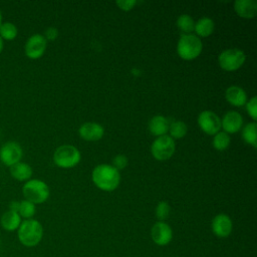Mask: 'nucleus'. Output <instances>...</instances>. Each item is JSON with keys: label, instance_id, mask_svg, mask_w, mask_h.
Segmentation results:
<instances>
[{"label": "nucleus", "instance_id": "obj_17", "mask_svg": "<svg viewBox=\"0 0 257 257\" xmlns=\"http://www.w3.org/2000/svg\"><path fill=\"white\" fill-rule=\"evenodd\" d=\"M21 217L19 216V214L17 212L8 210L6 211L0 219V224L1 227L9 232L15 231L19 228L20 224H21Z\"/></svg>", "mask_w": 257, "mask_h": 257}, {"label": "nucleus", "instance_id": "obj_16", "mask_svg": "<svg viewBox=\"0 0 257 257\" xmlns=\"http://www.w3.org/2000/svg\"><path fill=\"white\" fill-rule=\"evenodd\" d=\"M226 99L235 106H242L247 101V95L243 88L237 85L229 86L225 92Z\"/></svg>", "mask_w": 257, "mask_h": 257}, {"label": "nucleus", "instance_id": "obj_11", "mask_svg": "<svg viewBox=\"0 0 257 257\" xmlns=\"http://www.w3.org/2000/svg\"><path fill=\"white\" fill-rule=\"evenodd\" d=\"M151 237L157 245L166 246L173 239V230L167 223L158 221L151 229Z\"/></svg>", "mask_w": 257, "mask_h": 257}, {"label": "nucleus", "instance_id": "obj_6", "mask_svg": "<svg viewBox=\"0 0 257 257\" xmlns=\"http://www.w3.org/2000/svg\"><path fill=\"white\" fill-rule=\"evenodd\" d=\"M245 53L238 48H230L222 51L218 57L220 66L226 71H234L245 62Z\"/></svg>", "mask_w": 257, "mask_h": 257}, {"label": "nucleus", "instance_id": "obj_9", "mask_svg": "<svg viewBox=\"0 0 257 257\" xmlns=\"http://www.w3.org/2000/svg\"><path fill=\"white\" fill-rule=\"evenodd\" d=\"M198 124L204 133L214 136L221 128V119L215 112L204 110L198 116Z\"/></svg>", "mask_w": 257, "mask_h": 257}, {"label": "nucleus", "instance_id": "obj_24", "mask_svg": "<svg viewBox=\"0 0 257 257\" xmlns=\"http://www.w3.org/2000/svg\"><path fill=\"white\" fill-rule=\"evenodd\" d=\"M171 138L174 139H182L187 134V124L181 120H176L172 122L169 126Z\"/></svg>", "mask_w": 257, "mask_h": 257}, {"label": "nucleus", "instance_id": "obj_14", "mask_svg": "<svg viewBox=\"0 0 257 257\" xmlns=\"http://www.w3.org/2000/svg\"><path fill=\"white\" fill-rule=\"evenodd\" d=\"M79 136L85 141H97L103 136V127L96 122H85L79 127Z\"/></svg>", "mask_w": 257, "mask_h": 257}, {"label": "nucleus", "instance_id": "obj_8", "mask_svg": "<svg viewBox=\"0 0 257 257\" xmlns=\"http://www.w3.org/2000/svg\"><path fill=\"white\" fill-rule=\"evenodd\" d=\"M22 148L21 146L13 141L5 143L0 149V160L2 163L8 167L20 162L22 158Z\"/></svg>", "mask_w": 257, "mask_h": 257}, {"label": "nucleus", "instance_id": "obj_15", "mask_svg": "<svg viewBox=\"0 0 257 257\" xmlns=\"http://www.w3.org/2000/svg\"><path fill=\"white\" fill-rule=\"evenodd\" d=\"M236 13L243 18H253L257 12V2L255 0H237L234 3Z\"/></svg>", "mask_w": 257, "mask_h": 257}, {"label": "nucleus", "instance_id": "obj_18", "mask_svg": "<svg viewBox=\"0 0 257 257\" xmlns=\"http://www.w3.org/2000/svg\"><path fill=\"white\" fill-rule=\"evenodd\" d=\"M169 126L170 123L168 119L163 115H155L149 122V130L151 134L157 137L165 136V134L169 131Z\"/></svg>", "mask_w": 257, "mask_h": 257}, {"label": "nucleus", "instance_id": "obj_28", "mask_svg": "<svg viewBox=\"0 0 257 257\" xmlns=\"http://www.w3.org/2000/svg\"><path fill=\"white\" fill-rule=\"evenodd\" d=\"M247 111L249 115L253 118V120H256L257 118V98L256 96H253L246 104Z\"/></svg>", "mask_w": 257, "mask_h": 257}, {"label": "nucleus", "instance_id": "obj_32", "mask_svg": "<svg viewBox=\"0 0 257 257\" xmlns=\"http://www.w3.org/2000/svg\"><path fill=\"white\" fill-rule=\"evenodd\" d=\"M19 204H20V202H18V201H12V202H10V204H9V210L18 213Z\"/></svg>", "mask_w": 257, "mask_h": 257}, {"label": "nucleus", "instance_id": "obj_19", "mask_svg": "<svg viewBox=\"0 0 257 257\" xmlns=\"http://www.w3.org/2000/svg\"><path fill=\"white\" fill-rule=\"evenodd\" d=\"M11 176L18 181L29 180L32 176V168L23 162H18L10 167Z\"/></svg>", "mask_w": 257, "mask_h": 257}, {"label": "nucleus", "instance_id": "obj_34", "mask_svg": "<svg viewBox=\"0 0 257 257\" xmlns=\"http://www.w3.org/2000/svg\"><path fill=\"white\" fill-rule=\"evenodd\" d=\"M2 24V13H1V10H0V25Z\"/></svg>", "mask_w": 257, "mask_h": 257}, {"label": "nucleus", "instance_id": "obj_7", "mask_svg": "<svg viewBox=\"0 0 257 257\" xmlns=\"http://www.w3.org/2000/svg\"><path fill=\"white\" fill-rule=\"evenodd\" d=\"M175 149V141L171 137L165 135L157 138L154 141L151 147V152L156 160L166 161L173 156Z\"/></svg>", "mask_w": 257, "mask_h": 257}, {"label": "nucleus", "instance_id": "obj_25", "mask_svg": "<svg viewBox=\"0 0 257 257\" xmlns=\"http://www.w3.org/2000/svg\"><path fill=\"white\" fill-rule=\"evenodd\" d=\"M35 212H36V209H35V205L33 203H31L27 200L20 201L19 210H18V214L20 217L24 218L25 220L32 219Z\"/></svg>", "mask_w": 257, "mask_h": 257}, {"label": "nucleus", "instance_id": "obj_30", "mask_svg": "<svg viewBox=\"0 0 257 257\" xmlns=\"http://www.w3.org/2000/svg\"><path fill=\"white\" fill-rule=\"evenodd\" d=\"M137 1H134V0H118L116 1V5L121 9V10H124V11H128L131 10L135 5H136Z\"/></svg>", "mask_w": 257, "mask_h": 257}, {"label": "nucleus", "instance_id": "obj_13", "mask_svg": "<svg viewBox=\"0 0 257 257\" xmlns=\"http://www.w3.org/2000/svg\"><path fill=\"white\" fill-rule=\"evenodd\" d=\"M243 124L242 115L234 110H230L226 112L221 119V126L224 128L225 133H237L241 130Z\"/></svg>", "mask_w": 257, "mask_h": 257}, {"label": "nucleus", "instance_id": "obj_27", "mask_svg": "<svg viewBox=\"0 0 257 257\" xmlns=\"http://www.w3.org/2000/svg\"><path fill=\"white\" fill-rule=\"evenodd\" d=\"M170 211H171V208L167 202L165 201L160 202L156 208V216L158 220L161 222H164V220H166L169 217Z\"/></svg>", "mask_w": 257, "mask_h": 257}, {"label": "nucleus", "instance_id": "obj_2", "mask_svg": "<svg viewBox=\"0 0 257 257\" xmlns=\"http://www.w3.org/2000/svg\"><path fill=\"white\" fill-rule=\"evenodd\" d=\"M18 240L25 247L38 245L43 236V228L40 222L35 219H27L21 222L17 229Z\"/></svg>", "mask_w": 257, "mask_h": 257}, {"label": "nucleus", "instance_id": "obj_33", "mask_svg": "<svg viewBox=\"0 0 257 257\" xmlns=\"http://www.w3.org/2000/svg\"><path fill=\"white\" fill-rule=\"evenodd\" d=\"M3 46H4V42H3V39H2L1 36H0V53H1V51L3 50Z\"/></svg>", "mask_w": 257, "mask_h": 257}, {"label": "nucleus", "instance_id": "obj_4", "mask_svg": "<svg viewBox=\"0 0 257 257\" xmlns=\"http://www.w3.org/2000/svg\"><path fill=\"white\" fill-rule=\"evenodd\" d=\"M25 200L35 204H41L45 202L49 197L48 186L40 180L33 179L27 181L22 188Z\"/></svg>", "mask_w": 257, "mask_h": 257}, {"label": "nucleus", "instance_id": "obj_26", "mask_svg": "<svg viewBox=\"0 0 257 257\" xmlns=\"http://www.w3.org/2000/svg\"><path fill=\"white\" fill-rule=\"evenodd\" d=\"M229 145H230V137L228 136L227 133L221 132L214 135L213 147L217 151H224L229 147Z\"/></svg>", "mask_w": 257, "mask_h": 257}, {"label": "nucleus", "instance_id": "obj_23", "mask_svg": "<svg viewBox=\"0 0 257 257\" xmlns=\"http://www.w3.org/2000/svg\"><path fill=\"white\" fill-rule=\"evenodd\" d=\"M17 27L11 22H2L0 25V36L5 40H13L17 36Z\"/></svg>", "mask_w": 257, "mask_h": 257}, {"label": "nucleus", "instance_id": "obj_31", "mask_svg": "<svg viewBox=\"0 0 257 257\" xmlns=\"http://www.w3.org/2000/svg\"><path fill=\"white\" fill-rule=\"evenodd\" d=\"M57 34H58L57 29H55L54 27H49V28H47V29L45 30L43 36H44V38L46 39V41H47V40L52 41V40H54V39L57 37Z\"/></svg>", "mask_w": 257, "mask_h": 257}, {"label": "nucleus", "instance_id": "obj_3", "mask_svg": "<svg viewBox=\"0 0 257 257\" xmlns=\"http://www.w3.org/2000/svg\"><path fill=\"white\" fill-rule=\"evenodd\" d=\"M202 41L193 34H183L178 42L177 51L181 58L185 60L195 59L202 52Z\"/></svg>", "mask_w": 257, "mask_h": 257}, {"label": "nucleus", "instance_id": "obj_12", "mask_svg": "<svg viewBox=\"0 0 257 257\" xmlns=\"http://www.w3.org/2000/svg\"><path fill=\"white\" fill-rule=\"evenodd\" d=\"M233 229V223L226 214H218L212 220V231L219 238H227Z\"/></svg>", "mask_w": 257, "mask_h": 257}, {"label": "nucleus", "instance_id": "obj_5", "mask_svg": "<svg viewBox=\"0 0 257 257\" xmlns=\"http://www.w3.org/2000/svg\"><path fill=\"white\" fill-rule=\"evenodd\" d=\"M79 151L70 145H63L58 147L53 154V161L56 166L64 169L76 166L80 161Z\"/></svg>", "mask_w": 257, "mask_h": 257}, {"label": "nucleus", "instance_id": "obj_10", "mask_svg": "<svg viewBox=\"0 0 257 257\" xmlns=\"http://www.w3.org/2000/svg\"><path fill=\"white\" fill-rule=\"evenodd\" d=\"M46 39L41 34L31 35L24 46V51L27 57L31 59H37L43 55L46 49Z\"/></svg>", "mask_w": 257, "mask_h": 257}, {"label": "nucleus", "instance_id": "obj_21", "mask_svg": "<svg viewBox=\"0 0 257 257\" xmlns=\"http://www.w3.org/2000/svg\"><path fill=\"white\" fill-rule=\"evenodd\" d=\"M256 128H257V125H256V122H250L248 124L245 125V127L242 130V138L243 140L253 146L254 148L257 147V141H256Z\"/></svg>", "mask_w": 257, "mask_h": 257}, {"label": "nucleus", "instance_id": "obj_20", "mask_svg": "<svg viewBox=\"0 0 257 257\" xmlns=\"http://www.w3.org/2000/svg\"><path fill=\"white\" fill-rule=\"evenodd\" d=\"M214 28H215L214 21L211 18L203 17L195 23L194 30L197 32L198 35L202 37H207L213 33Z\"/></svg>", "mask_w": 257, "mask_h": 257}, {"label": "nucleus", "instance_id": "obj_22", "mask_svg": "<svg viewBox=\"0 0 257 257\" xmlns=\"http://www.w3.org/2000/svg\"><path fill=\"white\" fill-rule=\"evenodd\" d=\"M177 26L181 31L185 32L186 34H189L190 32H192L194 30L195 22H194V19L190 15L182 14L177 19Z\"/></svg>", "mask_w": 257, "mask_h": 257}, {"label": "nucleus", "instance_id": "obj_1", "mask_svg": "<svg viewBox=\"0 0 257 257\" xmlns=\"http://www.w3.org/2000/svg\"><path fill=\"white\" fill-rule=\"evenodd\" d=\"M92 181L103 191H113L119 184V172L110 165H98L92 172Z\"/></svg>", "mask_w": 257, "mask_h": 257}, {"label": "nucleus", "instance_id": "obj_29", "mask_svg": "<svg viewBox=\"0 0 257 257\" xmlns=\"http://www.w3.org/2000/svg\"><path fill=\"white\" fill-rule=\"evenodd\" d=\"M112 163H113V166H112V167H113L114 169H116L117 171H119V170H122V169H124V168L126 167V165H127V159H126V157L123 156V155H117L116 157H114Z\"/></svg>", "mask_w": 257, "mask_h": 257}]
</instances>
